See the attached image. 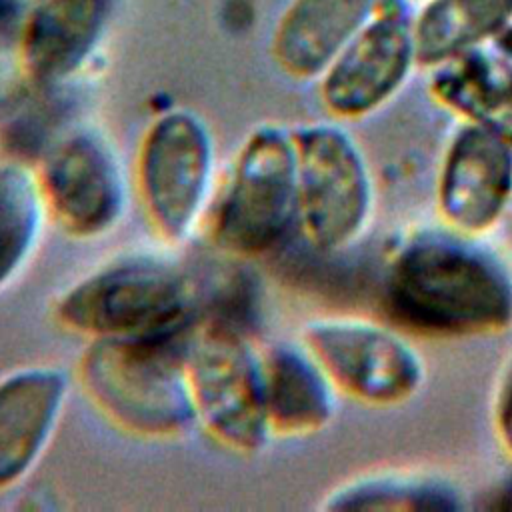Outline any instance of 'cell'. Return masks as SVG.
<instances>
[{"label": "cell", "mask_w": 512, "mask_h": 512, "mask_svg": "<svg viewBox=\"0 0 512 512\" xmlns=\"http://www.w3.org/2000/svg\"><path fill=\"white\" fill-rule=\"evenodd\" d=\"M394 322L430 338H492L512 326V274L478 238L416 230L394 244L382 270Z\"/></svg>", "instance_id": "cell-1"}, {"label": "cell", "mask_w": 512, "mask_h": 512, "mask_svg": "<svg viewBox=\"0 0 512 512\" xmlns=\"http://www.w3.org/2000/svg\"><path fill=\"white\" fill-rule=\"evenodd\" d=\"M54 320L88 340L186 336L200 316L198 290L166 250L118 252L72 280L54 300Z\"/></svg>", "instance_id": "cell-2"}, {"label": "cell", "mask_w": 512, "mask_h": 512, "mask_svg": "<svg viewBox=\"0 0 512 512\" xmlns=\"http://www.w3.org/2000/svg\"><path fill=\"white\" fill-rule=\"evenodd\" d=\"M188 334L88 340L76 382L116 430L150 442L182 438L198 428L184 366Z\"/></svg>", "instance_id": "cell-3"}, {"label": "cell", "mask_w": 512, "mask_h": 512, "mask_svg": "<svg viewBox=\"0 0 512 512\" xmlns=\"http://www.w3.org/2000/svg\"><path fill=\"white\" fill-rule=\"evenodd\" d=\"M204 232L242 262L276 252L298 234V170L292 128L262 122L236 148L218 180Z\"/></svg>", "instance_id": "cell-4"}, {"label": "cell", "mask_w": 512, "mask_h": 512, "mask_svg": "<svg viewBox=\"0 0 512 512\" xmlns=\"http://www.w3.org/2000/svg\"><path fill=\"white\" fill-rule=\"evenodd\" d=\"M220 180L218 146L206 120L188 108L156 114L132 164L134 198L166 248L188 244L212 206Z\"/></svg>", "instance_id": "cell-5"}, {"label": "cell", "mask_w": 512, "mask_h": 512, "mask_svg": "<svg viewBox=\"0 0 512 512\" xmlns=\"http://www.w3.org/2000/svg\"><path fill=\"white\" fill-rule=\"evenodd\" d=\"M198 428L228 452L250 456L272 440L264 408L262 348L250 332L198 316L184 344Z\"/></svg>", "instance_id": "cell-6"}, {"label": "cell", "mask_w": 512, "mask_h": 512, "mask_svg": "<svg viewBox=\"0 0 512 512\" xmlns=\"http://www.w3.org/2000/svg\"><path fill=\"white\" fill-rule=\"evenodd\" d=\"M298 170V236L318 254L352 248L368 230L376 188L368 158L338 120L292 128Z\"/></svg>", "instance_id": "cell-7"}, {"label": "cell", "mask_w": 512, "mask_h": 512, "mask_svg": "<svg viewBox=\"0 0 512 512\" xmlns=\"http://www.w3.org/2000/svg\"><path fill=\"white\" fill-rule=\"evenodd\" d=\"M298 338L338 394L362 406H400L424 386L426 364L420 352L392 324L366 316L324 314L306 320Z\"/></svg>", "instance_id": "cell-8"}, {"label": "cell", "mask_w": 512, "mask_h": 512, "mask_svg": "<svg viewBox=\"0 0 512 512\" xmlns=\"http://www.w3.org/2000/svg\"><path fill=\"white\" fill-rule=\"evenodd\" d=\"M34 168L50 222L68 238L100 240L128 216L132 168L104 132L70 130L50 144Z\"/></svg>", "instance_id": "cell-9"}, {"label": "cell", "mask_w": 512, "mask_h": 512, "mask_svg": "<svg viewBox=\"0 0 512 512\" xmlns=\"http://www.w3.org/2000/svg\"><path fill=\"white\" fill-rule=\"evenodd\" d=\"M406 0H382L376 14L318 78V98L338 122L362 120L388 106L418 70Z\"/></svg>", "instance_id": "cell-10"}, {"label": "cell", "mask_w": 512, "mask_h": 512, "mask_svg": "<svg viewBox=\"0 0 512 512\" xmlns=\"http://www.w3.org/2000/svg\"><path fill=\"white\" fill-rule=\"evenodd\" d=\"M434 204L450 230L474 238L492 232L512 204V140L458 122L440 154Z\"/></svg>", "instance_id": "cell-11"}, {"label": "cell", "mask_w": 512, "mask_h": 512, "mask_svg": "<svg viewBox=\"0 0 512 512\" xmlns=\"http://www.w3.org/2000/svg\"><path fill=\"white\" fill-rule=\"evenodd\" d=\"M58 364H26L0 376V494L12 492L50 450L70 400Z\"/></svg>", "instance_id": "cell-12"}, {"label": "cell", "mask_w": 512, "mask_h": 512, "mask_svg": "<svg viewBox=\"0 0 512 512\" xmlns=\"http://www.w3.org/2000/svg\"><path fill=\"white\" fill-rule=\"evenodd\" d=\"M110 0H30L20 32V64L40 86L78 76L92 60Z\"/></svg>", "instance_id": "cell-13"}, {"label": "cell", "mask_w": 512, "mask_h": 512, "mask_svg": "<svg viewBox=\"0 0 512 512\" xmlns=\"http://www.w3.org/2000/svg\"><path fill=\"white\" fill-rule=\"evenodd\" d=\"M380 4L382 0H290L270 40L276 68L296 82H318Z\"/></svg>", "instance_id": "cell-14"}, {"label": "cell", "mask_w": 512, "mask_h": 512, "mask_svg": "<svg viewBox=\"0 0 512 512\" xmlns=\"http://www.w3.org/2000/svg\"><path fill=\"white\" fill-rule=\"evenodd\" d=\"M262 380L272 438H308L334 420L340 394L300 338L262 348Z\"/></svg>", "instance_id": "cell-15"}, {"label": "cell", "mask_w": 512, "mask_h": 512, "mask_svg": "<svg viewBox=\"0 0 512 512\" xmlns=\"http://www.w3.org/2000/svg\"><path fill=\"white\" fill-rule=\"evenodd\" d=\"M430 100L460 124L512 140V56L480 46L428 70Z\"/></svg>", "instance_id": "cell-16"}, {"label": "cell", "mask_w": 512, "mask_h": 512, "mask_svg": "<svg viewBox=\"0 0 512 512\" xmlns=\"http://www.w3.org/2000/svg\"><path fill=\"white\" fill-rule=\"evenodd\" d=\"M418 68L490 46L512 28V0H426L412 18Z\"/></svg>", "instance_id": "cell-17"}, {"label": "cell", "mask_w": 512, "mask_h": 512, "mask_svg": "<svg viewBox=\"0 0 512 512\" xmlns=\"http://www.w3.org/2000/svg\"><path fill=\"white\" fill-rule=\"evenodd\" d=\"M48 222L36 168L0 158V296L36 258Z\"/></svg>", "instance_id": "cell-18"}, {"label": "cell", "mask_w": 512, "mask_h": 512, "mask_svg": "<svg viewBox=\"0 0 512 512\" xmlns=\"http://www.w3.org/2000/svg\"><path fill=\"white\" fill-rule=\"evenodd\" d=\"M322 510H426L464 508L460 492L446 480L416 472H374L340 482L320 502Z\"/></svg>", "instance_id": "cell-19"}, {"label": "cell", "mask_w": 512, "mask_h": 512, "mask_svg": "<svg viewBox=\"0 0 512 512\" xmlns=\"http://www.w3.org/2000/svg\"><path fill=\"white\" fill-rule=\"evenodd\" d=\"M492 428L502 454L512 462V362L502 372L494 392Z\"/></svg>", "instance_id": "cell-20"}, {"label": "cell", "mask_w": 512, "mask_h": 512, "mask_svg": "<svg viewBox=\"0 0 512 512\" xmlns=\"http://www.w3.org/2000/svg\"><path fill=\"white\" fill-rule=\"evenodd\" d=\"M406 2H416V4H422V2H426V0H406Z\"/></svg>", "instance_id": "cell-21"}]
</instances>
